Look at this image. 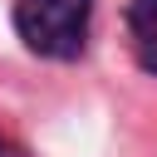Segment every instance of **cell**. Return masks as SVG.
I'll return each instance as SVG.
<instances>
[{"label":"cell","instance_id":"cell-2","mask_svg":"<svg viewBox=\"0 0 157 157\" xmlns=\"http://www.w3.org/2000/svg\"><path fill=\"white\" fill-rule=\"evenodd\" d=\"M128 39L147 74H157V0H128Z\"/></svg>","mask_w":157,"mask_h":157},{"label":"cell","instance_id":"cell-1","mask_svg":"<svg viewBox=\"0 0 157 157\" xmlns=\"http://www.w3.org/2000/svg\"><path fill=\"white\" fill-rule=\"evenodd\" d=\"M93 0H15V34L29 54L69 64L88 49Z\"/></svg>","mask_w":157,"mask_h":157},{"label":"cell","instance_id":"cell-3","mask_svg":"<svg viewBox=\"0 0 157 157\" xmlns=\"http://www.w3.org/2000/svg\"><path fill=\"white\" fill-rule=\"evenodd\" d=\"M0 157H25V152H20V147H15V142H10L5 132H0Z\"/></svg>","mask_w":157,"mask_h":157}]
</instances>
